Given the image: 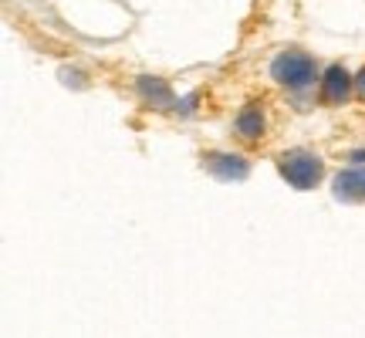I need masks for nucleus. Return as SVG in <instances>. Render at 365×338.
I'll use <instances>...</instances> for the list:
<instances>
[{
	"label": "nucleus",
	"mask_w": 365,
	"mask_h": 338,
	"mask_svg": "<svg viewBox=\"0 0 365 338\" xmlns=\"http://www.w3.org/2000/svg\"><path fill=\"white\" fill-rule=\"evenodd\" d=\"M281 176L298 190H312L322 180V159L312 153H291L281 159Z\"/></svg>",
	"instance_id": "nucleus-1"
},
{
	"label": "nucleus",
	"mask_w": 365,
	"mask_h": 338,
	"mask_svg": "<svg viewBox=\"0 0 365 338\" xmlns=\"http://www.w3.org/2000/svg\"><path fill=\"white\" fill-rule=\"evenodd\" d=\"M271 71H274V78L281 81V85H287V88H304L314 78V61L304 58V54L287 51V54H277Z\"/></svg>",
	"instance_id": "nucleus-2"
},
{
	"label": "nucleus",
	"mask_w": 365,
	"mask_h": 338,
	"mask_svg": "<svg viewBox=\"0 0 365 338\" xmlns=\"http://www.w3.org/2000/svg\"><path fill=\"white\" fill-rule=\"evenodd\" d=\"M352 88H355V85L349 81V75H345V68H341V65H331L325 71V102H331V105L345 102Z\"/></svg>",
	"instance_id": "nucleus-3"
},
{
	"label": "nucleus",
	"mask_w": 365,
	"mask_h": 338,
	"mask_svg": "<svg viewBox=\"0 0 365 338\" xmlns=\"http://www.w3.org/2000/svg\"><path fill=\"white\" fill-rule=\"evenodd\" d=\"M207 169L217 180H244L247 176V163L240 156H210Z\"/></svg>",
	"instance_id": "nucleus-4"
},
{
	"label": "nucleus",
	"mask_w": 365,
	"mask_h": 338,
	"mask_svg": "<svg viewBox=\"0 0 365 338\" xmlns=\"http://www.w3.org/2000/svg\"><path fill=\"white\" fill-rule=\"evenodd\" d=\"M139 91H143L145 102H153L156 108H166V105H173V91L166 88V81H159V78H139Z\"/></svg>",
	"instance_id": "nucleus-5"
},
{
	"label": "nucleus",
	"mask_w": 365,
	"mask_h": 338,
	"mask_svg": "<svg viewBox=\"0 0 365 338\" xmlns=\"http://www.w3.org/2000/svg\"><path fill=\"white\" fill-rule=\"evenodd\" d=\"M237 132H240L244 139H257V135L264 132V112L261 108H254V105L244 108V112L237 116Z\"/></svg>",
	"instance_id": "nucleus-6"
},
{
	"label": "nucleus",
	"mask_w": 365,
	"mask_h": 338,
	"mask_svg": "<svg viewBox=\"0 0 365 338\" xmlns=\"http://www.w3.org/2000/svg\"><path fill=\"white\" fill-rule=\"evenodd\" d=\"M335 196L339 200H359L362 196V173H355V169L341 173L339 180H335Z\"/></svg>",
	"instance_id": "nucleus-7"
},
{
	"label": "nucleus",
	"mask_w": 365,
	"mask_h": 338,
	"mask_svg": "<svg viewBox=\"0 0 365 338\" xmlns=\"http://www.w3.org/2000/svg\"><path fill=\"white\" fill-rule=\"evenodd\" d=\"M355 95H359V98L365 102V68L359 71V78H355Z\"/></svg>",
	"instance_id": "nucleus-8"
},
{
	"label": "nucleus",
	"mask_w": 365,
	"mask_h": 338,
	"mask_svg": "<svg viewBox=\"0 0 365 338\" xmlns=\"http://www.w3.org/2000/svg\"><path fill=\"white\" fill-rule=\"evenodd\" d=\"M362 196H365V173H362Z\"/></svg>",
	"instance_id": "nucleus-9"
}]
</instances>
